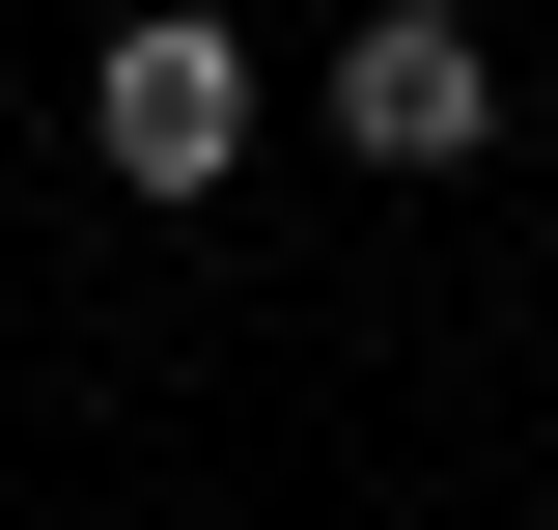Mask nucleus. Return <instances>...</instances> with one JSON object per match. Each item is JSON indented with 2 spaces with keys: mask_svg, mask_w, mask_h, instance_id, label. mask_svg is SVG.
<instances>
[{
  "mask_svg": "<svg viewBox=\"0 0 558 530\" xmlns=\"http://www.w3.org/2000/svg\"><path fill=\"white\" fill-rule=\"evenodd\" d=\"M84 168H112V196H223V168H252V28H223V0H140L112 57H84Z\"/></svg>",
  "mask_w": 558,
  "mask_h": 530,
  "instance_id": "1",
  "label": "nucleus"
},
{
  "mask_svg": "<svg viewBox=\"0 0 558 530\" xmlns=\"http://www.w3.org/2000/svg\"><path fill=\"white\" fill-rule=\"evenodd\" d=\"M307 112H336L363 168H475V140H502V57L447 28V0H363L336 57H307Z\"/></svg>",
  "mask_w": 558,
  "mask_h": 530,
  "instance_id": "2",
  "label": "nucleus"
}]
</instances>
